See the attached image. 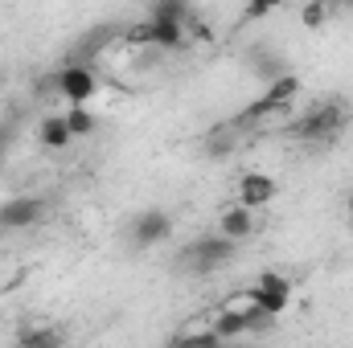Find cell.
<instances>
[{
	"mask_svg": "<svg viewBox=\"0 0 353 348\" xmlns=\"http://www.w3.org/2000/svg\"><path fill=\"white\" fill-rule=\"evenodd\" d=\"M345 123H350V115H345L341 102H316L312 111H304L292 123V135L308 140V144H329V140H337L345 131Z\"/></svg>",
	"mask_w": 353,
	"mask_h": 348,
	"instance_id": "1",
	"label": "cell"
},
{
	"mask_svg": "<svg viewBox=\"0 0 353 348\" xmlns=\"http://www.w3.org/2000/svg\"><path fill=\"white\" fill-rule=\"evenodd\" d=\"M234 250H239V242H230L222 234H201V238H193L181 250V266L189 274H210V270H222L226 262L234 259Z\"/></svg>",
	"mask_w": 353,
	"mask_h": 348,
	"instance_id": "2",
	"label": "cell"
},
{
	"mask_svg": "<svg viewBox=\"0 0 353 348\" xmlns=\"http://www.w3.org/2000/svg\"><path fill=\"white\" fill-rule=\"evenodd\" d=\"M296 94H300V78H296V74H283V78H279V83H271L255 102H247V107H243V115H239L234 123H239V127H243V123H259V119H267V115L283 111Z\"/></svg>",
	"mask_w": 353,
	"mask_h": 348,
	"instance_id": "3",
	"label": "cell"
},
{
	"mask_svg": "<svg viewBox=\"0 0 353 348\" xmlns=\"http://www.w3.org/2000/svg\"><path fill=\"white\" fill-rule=\"evenodd\" d=\"M243 299H247V303H255L259 312H267V316L275 320V316H279V312H288V303H292V283H288L283 274H275V270H263V274H259V283L243 291Z\"/></svg>",
	"mask_w": 353,
	"mask_h": 348,
	"instance_id": "4",
	"label": "cell"
},
{
	"mask_svg": "<svg viewBox=\"0 0 353 348\" xmlns=\"http://www.w3.org/2000/svg\"><path fill=\"white\" fill-rule=\"evenodd\" d=\"M271 324V316L259 312L255 303H230L226 312H218V320H214V332H218V340H226V336H243V332H259Z\"/></svg>",
	"mask_w": 353,
	"mask_h": 348,
	"instance_id": "5",
	"label": "cell"
},
{
	"mask_svg": "<svg viewBox=\"0 0 353 348\" xmlns=\"http://www.w3.org/2000/svg\"><path fill=\"white\" fill-rule=\"evenodd\" d=\"M54 87L62 90V98H66L70 107H87V98H94L99 83H94V70H90V66L70 62V66H62V70H58Z\"/></svg>",
	"mask_w": 353,
	"mask_h": 348,
	"instance_id": "6",
	"label": "cell"
},
{
	"mask_svg": "<svg viewBox=\"0 0 353 348\" xmlns=\"http://www.w3.org/2000/svg\"><path fill=\"white\" fill-rule=\"evenodd\" d=\"M169 234H173V217H169L165 209H144V213L132 221V246H140V250L165 242Z\"/></svg>",
	"mask_w": 353,
	"mask_h": 348,
	"instance_id": "7",
	"label": "cell"
},
{
	"mask_svg": "<svg viewBox=\"0 0 353 348\" xmlns=\"http://www.w3.org/2000/svg\"><path fill=\"white\" fill-rule=\"evenodd\" d=\"M46 217V201L41 197H12L4 209H0V226L4 230H29Z\"/></svg>",
	"mask_w": 353,
	"mask_h": 348,
	"instance_id": "8",
	"label": "cell"
},
{
	"mask_svg": "<svg viewBox=\"0 0 353 348\" xmlns=\"http://www.w3.org/2000/svg\"><path fill=\"white\" fill-rule=\"evenodd\" d=\"M275 180L271 176H263V173H243V180H239V205L243 209H263V205H271L275 201Z\"/></svg>",
	"mask_w": 353,
	"mask_h": 348,
	"instance_id": "9",
	"label": "cell"
},
{
	"mask_svg": "<svg viewBox=\"0 0 353 348\" xmlns=\"http://www.w3.org/2000/svg\"><path fill=\"white\" fill-rule=\"evenodd\" d=\"M218 234H222V238H230V242L251 238V234H255V213H251V209H243V205L226 209V213H222V221H218Z\"/></svg>",
	"mask_w": 353,
	"mask_h": 348,
	"instance_id": "10",
	"label": "cell"
},
{
	"mask_svg": "<svg viewBox=\"0 0 353 348\" xmlns=\"http://www.w3.org/2000/svg\"><path fill=\"white\" fill-rule=\"evenodd\" d=\"M37 135H41V144L54 148V152H62V148L74 144V135H70V127H66V115H46L41 127H37Z\"/></svg>",
	"mask_w": 353,
	"mask_h": 348,
	"instance_id": "11",
	"label": "cell"
},
{
	"mask_svg": "<svg viewBox=\"0 0 353 348\" xmlns=\"http://www.w3.org/2000/svg\"><path fill=\"white\" fill-rule=\"evenodd\" d=\"M148 29H152L148 45H161V50H181L189 41L185 25H173V21H148Z\"/></svg>",
	"mask_w": 353,
	"mask_h": 348,
	"instance_id": "12",
	"label": "cell"
},
{
	"mask_svg": "<svg viewBox=\"0 0 353 348\" xmlns=\"http://www.w3.org/2000/svg\"><path fill=\"white\" fill-rule=\"evenodd\" d=\"M62 345H66L62 328H25L12 348H62Z\"/></svg>",
	"mask_w": 353,
	"mask_h": 348,
	"instance_id": "13",
	"label": "cell"
},
{
	"mask_svg": "<svg viewBox=\"0 0 353 348\" xmlns=\"http://www.w3.org/2000/svg\"><path fill=\"white\" fill-rule=\"evenodd\" d=\"M189 17H193V12H189L185 0H157L152 12H148V21H173V25H185Z\"/></svg>",
	"mask_w": 353,
	"mask_h": 348,
	"instance_id": "14",
	"label": "cell"
},
{
	"mask_svg": "<svg viewBox=\"0 0 353 348\" xmlns=\"http://www.w3.org/2000/svg\"><path fill=\"white\" fill-rule=\"evenodd\" d=\"M234 140H239V135H234V131L222 123V127H214V131H210V140H205V152H210L214 160H222V156H230V152H234Z\"/></svg>",
	"mask_w": 353,
	"mask_h": 348,
	"instance_id": "15",
	"label": "cell"
},
{
	"mask_svg": "<svg viewBox=\"0 0 353 348\" xmlns=\"http://www.w3.org/2000/svg\"><path fill=\"white\" fill-rule=\"evenodd\" d=\"M66 127H70L74 140H87V135H94L99 123H94V115H90L87 107H70V111H66Z\"/></svg>",
	"mask_w": 353,
	"mask_h": 348,
	"instance_id": "16",
	"label": "cell"
},
{
	"mask_svg": "<svg viewBox=\"0 0 353 348\" xmlns=\"http://www.w3.org/2000/svg\"><path fill=\"white\" fill-rule=\"evenodd\" d=\"M169 348H222V340H218L214 328H201V332H185V336H176Z\"/></svg>",
	"mask_w": 353,
	"mask_h": 348,
	"instance_id": "17",
	"label": "cell"
},
{
	"mask_svg": "<svg viewBox=\"0 0 353 348\" xmlns=\"http://www.w3.org/2000/svg\"><path fill=\"white\" fill-rule=\"evenodd\" d=\"M325 17H329V8H325V4H308V8L300 12V21H304L308 29H321V25H325Z\"/></svg>",
	"mask_w": 353,
	"mask_h": 348,
	"instance_id": "18",
	"label": "cell"
},
{
	"mask_svg": "<svg viewBox=\"0 0 353 348\" xmlns=\"http://www.w3.org/2000/svg\"><path fill=\"white\" fill-rule=\"evenodd\" d=\"M185 33L193 37V41H214V25H205V21H185Z\"/></svg>",
	"mask_w": 353,
	"mask_h": 348,
	"instance_id": "19",
	"label": "cell"
},
{
	"mask_svg": "<svg viewBox=\"0 0 353 348\" xmlns=\"http://www.w3.org/2000/svg\"><path fill=\"white\" fill-rule=\"evenodd\" d=\"M267 12H271V4L255 0V4H247V8H243V21H259V17H267Z\"/></svg>",
	"mask_w": 353,
	"mask_h": 348,
	"instance_id": "20",
	"label": "cell"
},
{
	"mask_svg": "<svg viewBox=\"0 0 353 348\" xmlns=\"http://www.w3.org/2000/svg\"><path fill=\"white\" fill-rule=\"evenodd\" d=\"M4 152H8V127L0 123V160H4Z\"/></svg>",
	"mask_w": 353,
	"mask_h": 348,
	"instance_id": "21",
	"label": "cell"
},
{
	"mask_svg": "<svg viewBox=\"0 0 353 348\" xmlns=\"http://www.w3.org/2000/svg\"><path fill=\"white\" fill-rule=\"evenodd\" d=\"M345 205H350V217H353V193H350V201H345Z\"/></svg>",
	"mask_w": 353,
	"mask_h": 348,
	"instance_id": "22",
	"label": "cell"
},
{
	"mask_svg": "<svg viewBox=\"0 0 353 348\" xmlns=\"http://www.w3.org/2000/svg\"><path fill=\"white\" fill-rule=\"evenodd\" d=\"M0 83H4V70H0Z\"/></svg>",
	"mask_w": 353,
	"mask_h": 348,
	"instance_id": "23",
	"label": "cell"
},
{
	"mask_svg": "<svg viewBox=\"0 0 353 348\" xmlns=\"http://www.w3.org/2000/svg\"><path fill=\"white\" fill-rule=\"evenodd\" d=\"M222 348H226V345H222Z\"/></svg>",
	"mask_w": 353,
	"mask_h": 348,
	"instance_id": "24",
	"label": "cell"
}]
</instances>
